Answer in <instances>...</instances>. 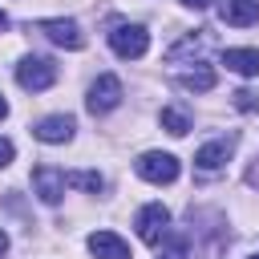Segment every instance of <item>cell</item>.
Here are the masks:
<instances>
[{
  "label": "cell",
  "instance_id": "obj_4",
  "mask_svg": "<svg viewBox=\"0 0 259 259\" xmlns=\"http://www.w3.org/2000/svg\"><path fill=\"white\" fill-rule=\"evenodd\" d=\"M121 105V81L113 73H101L93 85H89V97H85V109L89 113H109Z\"/></svg>",
  "mask_w": 259,
  "mask_h": 259
},
{
  "label": "cell",
  "instance_id": "obj_9",
  "mask_svg": "<svg viewBox=\"0 0 259 259\" xmlns=\"http://www.w3.org/2000/svg\"><path fill=\"white\" fill-rule=\"evenodd\" d=\"M89 251L97 259H134L130 255V243L121 235H113V231H93L89 235Z\"/></svg>",
  "mask_w": 259,
  "mask_h": 259
},
{
  "label": "cell",
  "instance_id": "obj_7",
  "mask_svg": "<svg viewBox=\"0 0 259 259\" xmlns=\"http://www.w3.org/2000/svg\"><path fill=\"white\" fill-rule=\"evenodd\" d=\"M32 190H36V198H40L45 206H57V202L65 198V170H57V166H36V170H32Z\"/></svg>",
  "mask_w": 259,
  "mask_h": 259
},
{
  "label": "cell",
  "instance_id": "obj_23",
  "mask_svg": "<svg viewBox=\"0 0 259 259\" xmlns=\"http://www.w3.org/2000/svg\"><path fill=\"white\" fill-rule=\"evenodd\" d=\"M251 259H259V255H251Z\"/></svg>",
  "mask_w": 259,
  "mask_h": 259
},
{
  "label": "cell",
  "instance_id": "obj_13",
  "mask_svg": "<svg viewBox=\"0 0 259 259\" xmlns=\"http://www.w3.org/2000/svg\"><path fill=\"white\" fill-rule=\"evenodd\" d=\"M178 81H182V89H190V93H210L219 77H214V69H206V65H198V69H186V73H182Z\"/></svg>",
  "mask_w": 259,
  "mask_h": 259
},
{
  "label": "cell",
  "instance_id": "obj_14",
  "mask_svg": "<svg viewBox=\"0 0 259 259\" xmlns=\"http://www.w3.org/2000/svg\"><path fill=\"white\" fill-rule=\"evenodd\" d=\"M65 186H77V190H89V194H97V190L105 186V178H101L97 170H73V174H65Z\"/></svg>",
  "mask_w": 259,
  "mask_h": 259
},
{
  "label": "cell",
  "instance_id": "obj_3",
  "mask_svg": "<svg viewBox=\"0 0 259 259\" xmlns=\"http://www.w3.org/2000/svg\"><path fill=\"white\" fill-rule=\"evenodd\" d=\"M16 81H20V89L40 93V89H49V85L57 81V65H53L49 57H24V61L16 65Z\"/></svg>",
  "mask_w": 259,
  "mask_h": 259
},
{
  "label": "cell",
  "instance_id": "obj_18",
  "mask_svg": "<svg viewBox=\"0 0 259 259\" xmlns=\"http://www.w3.org/2000/svg\"><path fill=\"white\" fill-rule=\"evenodd\" d=\"M8 162H12V142H8V138H0V170H4Z\"/></svg>",
  "mask_w": 259,
  "mask_h": 259
},
{
  "label": "cell",
  "instance_id": "obj_8",
  "mask_svg": "<svg viewBox=\"0 0 259 259\" xmlns=\"http://www.w3.org/2000/svg\"><path fill=\"white\" fill-rule=\"evenodd\" d=\"M73 130H77V121H73L69 113H53V117H40V121L32 125V138H36V142H49V146H61V142L73 138Z\"/></svg>",
  "mask_w": 259,
  "mask_h": 259
},
{
  "label": "cell",
  "instance_id": "obj_17",
  "mask_svg": "<svg viewBox=\"0 0 259 259\" xmlns=\"http://www.w3.org/2000/svg\"><path fill=\"white\" fill-rule=\"evenodd\" d=\"M235 105H239L243 113H255V109H259V93H251V89H239V93H235Z\"/></svg>",
  "mask_w": 259,
  "mask_h": 259
},
{
  "label": "cell",
  "instance_id": "obj_21",
  "mask_svg": "<svg viewBox=\"0 0 259 259\" xmlns=\"http://www.w3.org/2000/svg\"><path fill=\"white\" fill-rule=\"evenodd\" d=\"M4 28H8V16H4V12H0V32H4Z\"/></svg>",
  "mask_w": 259,
  "mask_h": 259
},
{
  "label": "cell",
  "instance_id": "obj_22",
  "mask_svg": "<svg viewBox=\"0 0 259 259\" xmlns=\"http://www.w3.org/2000/svg\"><path fill=\"white\" fill-rule=\"evenodd\" d=\"M4 113H8V101H4V97H0V117H4Z\"/></svg>",
  "mask_w": 259,
  "mask_h": 259
},
{
  "label": "cell",
  "instance_id": "obj_16",
  "mask_svg": "<svg viewBox=\"0 0 259 259\" xmlns=\"http://www.w3.org/2000/svg\"><path fill=\"white\" fill-rule=\"evenodd\" d=\"M158 259H186V235H170L158 243Z\"/></svg>",
  "mask_w": 259,
  "mask_h": 259
},
{
  "label": "cell",
  "instance_id": "obj_5",
  "mask_svg": "<svg viewBox=\"0 0 259 259\" xmlns=\"http://www.w3.org/2000/svg\"><path fill=\"white\" fill-rule=\"evenodd\" d=\"M134 170L146 178V182H174L178 178V158L174 154H162V150H150V154H142L138 162H134Z\"/></svg>",
  "mask_w": 259,
  "mask_h": 259
},
{
  "label": "cell",
  "instance_id": "obj_20",
  "mask_svg": "<svg viewBox=\"0 0 259 259\" xmlns=\"http://www.w3.org/2000/svg\"><path fill=\"white\" fill-rule=\"evenodd\" d=\"M4 251H8V235L0 231V255H4Z\"/></svg>",
  "mask_w": 259,
  "mask_h": 259
},
{
  "label": "cell",
  "instance_id": "obj_1",
  "mask_svg": "<svg viewBox=\"0 0 259 259\" xmlns=\"http://www.w3.org/2000/svg\"><path fill=\"white\" fill-rule=\"evenodd\" d=\"M109 49H113L117 57H125V61H138V57H146V49H150V32H146L142 24H113V28H109Z\"/></svg>",
  "mask_w": 259,
  "mask_h": 259
},
{
  "label": "cell",
  "instance_id": "obj_12",
  "mask_svg": "<svg viewBox=\"0 0 259 259\" xmlns=\"http://www.w3.org/2000/svg\"><path fill=\"white\" fill-rule=\"evenodd\" d=\"M223 65L239 77H259V49H227Z\"/></svg>",
  "mask_w": 259,
  "mask_h": 259
},
{
  "label": "cell",
  "instance_id": "obj_10",
  "mask_svg": "<svg viewBox=\"0 0 259 259\" xmlns=\"http://www.w3.org/2000/svg\"><path fill=\"white\" fill-rule=\"evenodd\" d=\"M219 16H223V24L247 28L259 20V0H219Z\"/></svg>",
  "mask_w": 259,
  "mask_h": 259
},
{
  "label": "cell",
  "instance_id": "obj_11",
  "mask_svg": "<svg viewBox=\"0 0 259 259\" xmlns=\"http://www.w3.org/2000/svg\"><path fill=\"white\" fill-rule=\"evenodd\" d=\"M231 150H235V138H219V142H206L198 154H194V166L198 170H223L231 162Z\"/></svg>",
  "mask_w": 259,
  "mask_h": 259
},
{
  "label": "cell",
  "instance_id": "obj_6",
  "mask_svg": "<svg viewBox=\"0 0 259 259\" xmlns=\"http://www.w3.org/2000/svg\"><path fill=\"white\" fill-rule=\"evenodd\" d=\"M138 235H142V243H150V247H158L162 239H166V231H170V210L162 206V202H150V206H142L138 210Z\"/></svg>",
  "mask_w": 259,
  "mask_h": 259
},
{
  "label": "cell",
  "instance_id": "obj_2",
  "mask_svg": "<svg viewBox=\"0 0 259 259\" xmlns=\"http://www.w3.org/2000/svg\"><path fill=\"white\" fill-rule=\"evenodd\" d=\"M40 36H49L57 49H85V32H81V24L77 20H65V16H49V20H36L32 24Z\"/></svg>",
  "mask_w": 259,
  "mask_h": 259
},
{
  "label": "cell",
  "instance_id": "obj_15",
  "mask_svg": "<svg viewBox=\"0 0 259 259\" xmlns=\"http://www.w3.org/2000/svg\"><path fill=\"white\" fill-rule=\"evenodd\" d=\"M162 130H170L174 138H182V134L190 130V117H186L182 109H174V105H166V109H162Z\"/></svg>",
  "mask_w": 259,
  "mask_h": 259
},
{
  "label": "cell",
  "instance_id": "obj_19",
  "mask_svg": "<svg viewBox=\"0 0 259 259\" xmlns=\"http://www.w3.org/2000/svg\"><path fill=\"white\" fill-rule=\"evenodd\" d=\"M186 8H194V12H202V8H210V0H182Z\"/></svg>",
  "mask_w": 259,
  "mask_h": 259
}]
</instances>
